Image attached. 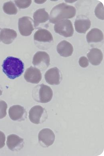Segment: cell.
<instances>
[{"mask_svg":"<svg viewBox=\"0 0 104 156\" xmlns=\"http://www.w3.org/2000/svg\"><path fill=\"white\" fill-rule=\"evenodd\" d=\"M79 62L80 66L82 68L87 67L89 65L88 59L85 56H82V57L80 58Z\"/></svg>","mask_w":104,"mask_h":156,"instance_id":"cb8c5ba5","label":"cell"},{"mask_svg":"<svg viewBox=\"0 0 104 156\" xmlns=\"http://www.w3.org/2000/svg\"><path fill=\"white\" fill-rule=\"evenodd\" d=\"M7 104L4 101L0 100V119L4 118L7 115Z\"/></svg>","mask_w":104,"mask_h":156,"instance_id":"7402d4cb","label":"cell"},{"mask_svg":"<svg viewBox=\"0 0 104 156\" xmlns=\"http://www.w3.org/2000/svg\"><path fill=\"white\" fill-rule=\"evenodd\" d=\"M24 77L27 82L38 84L42 79V74L39 69L31 66L27 69Z\"/></svg>","mask_w":104,"mask_h":156,"instance_id":"5bb4252c","label":"cell"},{"mask_svg":"<svg viewBox=\"0 0 104 156\" xmlns=\"http://www.w3.org/2000/svg\"><path fill=\"white\" fill-rule=\"evenodd\" d=\"M8 114L11 119L18 122L25 120L27 116L26 109L20 105H14L11 107L8 110Z\"/></svg>","mask_w":104,"mask_h":156,"instance_id":"7c38bea8","label":"cell"},{"mask_svg":"<svg viewBox=\"0 0 104 156\" xmlns=\"http://www.w3.org/2000/svg\"><path fill=\"white\" fill-rule=\"evenodd\" d=\"M95 16L100 20H104V6L101 2L98 4L95 8Z\"/></svg>","mask_w":104,"mask_h":156,"instance_id":"44dd1931","label":"cell"},{"mask_svg":"<svg viewBox=\"0 0 104 156\" xmlns=\"http://www.w3.org/2000/svg\"><path fill=\"white\" fill-rule=\"evenodd\" d=\"M2 89H1V88L0 87V96H1V95H2Z\"/></svg>","mask_w":104,"mask_h":156,"instance_id":"484cf974","label":"cell"},{"mask_svg":"<svg viewBox=\"0 0 104 156\" xmlns=\"http://www.w3.org/2000/svg\"><path fill=\"white\" fill-rule=\"evenodd\" d=\"M18 26L20 34L24 36H30L35 29L34 20L27 16L19 19Z\"/></svg>","mask_w":104,"mask_h":156,"instance_id":"52a82bcc","label":"cell"},{"mask_svg":"<svg viewBox=\"0 0 104 156\" xmlns=\"http://www.w3.org/2000/svg\"><path fill=\"white\" fill-rule=\"evenodd\" d=\"M57 50L60 56L68 57L71 56L73 53V47L69 41L63 40L58 44Z\"/></svg>","mask_w":104,"mask_h":156,"instance_id":"2e32d148","label":"cell"},{"mask_svg":"<svg viewBox=\"0 0 104 156\" xmlns=\"http://www.w3.org/2000/svg\"><path fill=\"white\" fill-rule=\"evenodd\" d=\"M48 83L51 85H59L62 80V75L61 70L57 67L52 68L48 70L45 75Z\"/></svg>","mask_w":104,"mask_h":156,"instance_id":"30bf717a","label":"cell"},{"mask_svg":"<svg viewBox=\"0 0 104 156\" xmlns=\"http://www.w3.org/2000/svg\"><path fill=\"white\" fill-rule=\"evenodd\" d=\"M0 30H1V28H0Z\"/></svg>","mask_w":104,"mask_h":156,"instance_id":"4316f807","label":"cell"},{"mask_svg":"<svg viewBox=\"0 0 104 156\" xmlns=\"http://www.w3.org/2000/svg\"><path fill=\"white\" fill-rule=\"evenodd\" d=\"M2 67L4 73L11 79L19 77L24 71V64L22 60L12 56H8L4 60Z\"/></svg>","mask_w":104,"mask_h":156,"instance_id":"6da1fadb","label":"cell"},{"mask_svg":"<svg viewBox=\"0 0 104 156\" xmlns=\"http://www.w3.org/2000/svg\"><path fill=\"white\" fill-rule=\"evenodd\" d=\"M7 144L10 150L17 151L23 148L24 142L23 138L16 134H12L7 137Z\"/></svg>","mask_w":104,"mask_h":156,"instance_id":"9a60e30c","label":"cell"},{"mask_svg":"<svg viewBox=\"0 0 104 156\" xmlns=\"http://www.w3.org/2000/svg\"><path fill=\"white\" fill-rule=\"evenodd\" d=\"M55 136L54 133L49 128L42 129L39 133V143L41 147L47 148L54 143Z\"/></svg>","mask_w":104,"mask_h":156,"instance_id":"9c48e42d","label":"cell"},{"mask_svg":"<svg viewBox=\"0 0 104 156\" xmlns=\"http://www.w3.org/2000/svg\"><path fill=\"white\" fill-rule=\"evenodd\" d=\"M87 56L89 61L94 66H98L102 62L103 59V54L100 49L92 48L90 50Z\"/></svg>","mask_w":104,"mask_h":156,"instance_id":"ac0fdd59","label":"cell"},{"mask_svg":"<svg viewBox=\"0 0 104 156\" xmlns=\"http://www.w3.org/2000/svg\"><path fill=\"white\" fill-rule=\"evenodd\" d=\"M91 21L85 15H79L75 19V27L76 31L80 34H85L91 27Z\"/></svg>","mask_w":104,"mask_h":156,"instance_id":"4fadbf2b","label":"cell"},{"mask_svg":"<svg viewBox=\"0 0 104 156\" xmlns=\"http://www.w3.org/2000/svg\"><path fill=\"white\" fill-rule=\"evenodd\" d=\"M76 14V9L74 7L63 2L55 6L51 10L49 21L55 24L61 20L73 18Z\"/></svg>","mask_w":104,"mask_h":156,"instance_id":"7a4b0ae2","label":"cell"},{"mask_svg":"<svg viewBox=\"0 0 104 156\" xmlns=\"http://www.w3.org/2000/svg\"><path fill=\"white\" fill-rule=\"evenodd\" d=\"M33 17L35 28L47 27L45 24L49 20V16L45 8L37 10L34 13Z\"/></svg>","mask_w":104,"mask_h":156,"instance_id":"8fae6325","label":"cell"},{"mask_svg":"<svg viewBox=\"0 0 104 156\" xmlns=\"http://www.w3.org/2000/svg\"><path fill=\"white\" fill-rule=\"evenodd\" d=\"M34 40L35 42L38 43L37 46H51L53 42V38L51 33L45 29H39L34 35Z\"/></svg>","mask_w":104,"mask_h":156,"instance_id":"8992f818","label":"cell"},{"mask_svg":"<svg viewBox=\"0 0 104 156\" xmlns=\"http://www.w3.org/2000/svg\"><path fill=\"white\" fill-rule=\"evenodd\" d=\"M86 38L88 43L100 42L103 40L104 35L101 30L93 28L88 33Z\"/></svg>","mask_w":104,"mask_h":156,"instance_id":"d6986e66","label":"cell"},{"mask_svg":"<svg viewBox=\"0 0 104 156\" xmlns=\"http://www.w3.org/2000/svg\"><path fill=\"white\" fill-rule=\"evenodd\" d=\"M15 3L20 9L28 8L31 5V1H15Z\"/></svg>","mask_w":104,"mask_h":156,"instance_id":"603a6c76","label":"cell"},{"mask_svg":"<svg viewBox=\"0 0 104 156\" xmlns=\"http://www.w3.org/2000/svg\"><path fill=\"white\" fill-rule=\"evenodd\" d=\"M48 115L47 111L40 105H35L30 109L29 112V118L33 124H42L46 121Z\"/></svg>","mask_w":104,"mask_h":156,"instance_id":"277c9868","label":"cell"},{"mask_svg":"<svg viewBox=\"0 0 104 156\" xmlns=\"http://www.w3.org/2000/svg\"><path fill=\"white\" fill-rule=\"evenodd\" d=\"M17 36V33L15 30L3 28L0 32V41L6 44H9L13 42Z\"/></svg>","mask_w":104,"mask_h":156,"instance_id":"e0dca14e","label":"cell"},{"mask_svg":"<svg viewBox=\"0 0 104 156\" xmlns=\"http://www.w3.org/2000/svg\"><path fill=\"white\" fill-rule=\"evenodd\" d=\"M54 28L56 33L66 37H71L74 32L72 23L68 20L59 21L55 23Z\"/></svg>","mask_w":104,"mask_h":156,"instance_id":"5b68a950","label":"cell"},{"mask_svg":"<svg viewBox=\"0 0 104 156\" xmlns=\"http://www.w3.org/2000/svg\"><path fill=\"white\" fill-rule=\"evenodd\" d=\"M32 63L34 66L38 68L37 69L45 70L50 65L49 56L45 51H37L34 56Z\"/></svg>","mask_w":104,"mask_h":156,"instance_id":"ba28073f","label":"cell"},{"mask_svg":"<svg viewBox=\"0 0 104 156\" xmlns=\"http://www.w3.org/2000/svg\"><path fill=\"white\" fill-rule=\"evenodd\" d=\"M6 140L5 135L4 133L0 131V149L3 148L5 146Z\"/></svg>","mask_w":104,"mask_h":156,"instance_id":"d4e9b609","label":"cell"},{"mask_svg":"<svg viewBox=\"0 0 104 156\" xmlns=\"http://www.w3.org/2000/svg\"><path fill=\"white\" fill-rule=\"evenodd\" d=\"M32 97L35 101L45 104L52 100L53 91L50 87L44 84H40L34 88Z\"/></svg>","mask_w":104,"mask_h":156,"instance_id":"3957f363","label":"cell"},{"mask_svg":"<svg viewBox=\"0 0 104 156\" xmlns=\"http://www.w3.org/2000/svg\"><path fill=\"white\" fill-rule=\"evenodd\" d=\"M3 10L5 13L8 15H16L18 12L17 7L12 1L5 3L3 6Z\"/></svg>","mask_w":104,"mask_h":156,"instance_id":"ffe728a7","label":"cell"}]
</instances>
